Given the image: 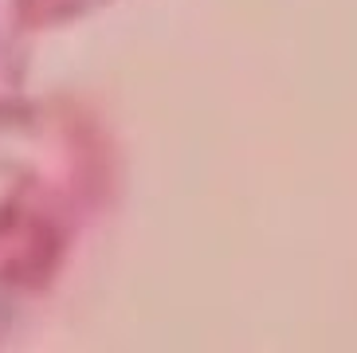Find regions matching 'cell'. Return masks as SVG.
Here are the masks:
<instances>
[]
</instances>
